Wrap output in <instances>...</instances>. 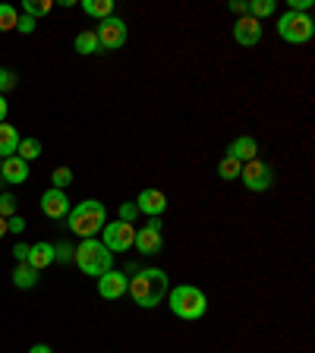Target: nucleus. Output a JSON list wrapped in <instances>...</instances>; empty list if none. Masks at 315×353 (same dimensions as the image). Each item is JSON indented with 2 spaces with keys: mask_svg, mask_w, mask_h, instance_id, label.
Here are the masks:
<instances>
[{
  "mask_svg": "<svg viewBox=\"0 0 315 353\" xmlns=\"http://www.w3.org/2000/svg\"><path fill=\"white\" fill-rule=\"evenodd\" d=\"M167 272H161V268H142V272H136V278H130V287H126V294L132 296V303L142 309H154L158 303L167 296Z\"/></svg>",
  "mask_w": 315,
  "mask_h": 353,
  "instance_id": "nucleus-1",
  "label": "nucleus"
},
{
  "mask_svg": "<svg viewBox=\"0 0 315 353\" xmlns=\"http://www.w3.org/2000/svg\"><path fill=\"white\" fill-rule=\"evenodd\" d=\"M234 41L240 48H252V44L262 41V22L252 19V16H243L234 22Z\"/></svg>",
  "mask_w": 315,
  "mask_h": 353,
  "instance_id": "nucleus-13",
  "label": "nucleus"
},
{
  "mask_svg": "<svg viewBox=\"0 0 315 353\" xmlns=\"http://www.w3.org/2000/svg\"><path fill=\"white\" fill-rule=\"evenodd\" d=\"M51 0H22V13L32 16V19H38V16H48L51 13Z\"/></svg>",
  "mask_w": 315,
  "mask_h": 353,
  "instance_id": "nucleus-23",
  "label": "nucleus"
},
{
  "mask_svg": "<svg viewBox=\"0 0 315 353\" xmlns=\"http://www.w3.org/2000/svg\"><path fill=\"white\" fill-rule=\"evenodd\" d=\"M73 252H76V246L60 243V246H54V262H73Z\"/></svg>",
  "mask_w": 315,
  "mask_h": 353,
  "instance_id": "nucleus-29",
  "label": "nucleus"
},
{
  "mask_svg": "<svg viewBox=\"0 0 315 353\" xmlns=\"http://www.w3.org/2000/svg\"><path fill=\"white\" fill-rule=\"evenodd\" d=\"M19 148V130L10 123H0V158H10Z\"/></svg>",
  "mask_w": 315,
  "mask_h": 353,
  "instance_id": "nucleus-17",
  "label": "nucleus"
},
{
  "mask_svg": "<svg viewBox=\"0 0 315 353\" xmlns=\"http://www.w3.org/2000/svg\"><path fill=\"white\" fill-rule=\"evenodd\" d=\"M13 284L19 287V290H32V287L38 284V272L32 268L29 262H16V268H13Z\"/></svg>",
  "mask_w": 315,
  "mask_h": 353,
  "instance_id": "nucleus-18",
  "label": "nucleus"
},
{
  "mask_svg": "<svg viewBox=\"0 0 315 353\" xmlns=\"http://www.w3.org/2000/svg\"><path fill=\"white\" fill-rule=\"evenodd\" d=\"M0 164H3V158H0Z\"/></svg>",
  "mask_w": 315,
  "mask_h": 353,
  "instance_id": "nucleus-38",
  "label": "nucleus"
},
{
  "mask_svg": "<svg viewBox=\"0 0 315 353\" xmlns=\"http://www.w3.org/2000/svg\"><path fill=\"white\" fill-rule=\"evenodd\" d=\"M16 85H19V79H16L13 70H7V66H0V95H7V92H13Z\"/></svg>",
  "mask_w": 315,
  "mask_h": 353,
  "instance_id": "nucleus-27",
  "label": "nucleus"
},
{
  "mask_svg": "<svg viewBox=\"0 0 315 353\" xmlns=\"http://www.w3.org/2000/svg\"><path fill=\"white\" fill-rule=\"evenodd\" d=\"M41 214L44 218H51V221L66 218V214H70V199H66V192L51 186V190L41 196Z\"/></svg>",
  "mask_w": 315,
  "mask_h": 353,
  "instance_id": "nucleus-11",
  "label": "nucleus"
},
{
  "mask_svg": "<svg viewBox=\"0 0 315 353\" xmlns=\"http://www.w3.org/2000/svg\"><path fill=\"white\" fill-rule=\"evenodd\" d=\"M13 256H16V262H26V259H29V243H16Z\"/></svg>",
  "mask_w": 315,
  "mask_h": 353,
  "instance_id": "nucleus-33",
  "label": "nucleus"
},
{
  "mask_svg": "<svg viewBox=\"0 0 315 353\" xmlns=\"http://www.w3.org/2000/svg\"><path fill=\"white\" fill-rule=\"evenodd\" d=\"M101 243L108 252H126L132 250L136 243V224H126V221H110L101 228Z\"/></svg>",
  "mask_w": 315,
  "mask_h": 353,
  "instance_id": "nucleus-6",
  "label": "nucleus"
},
{
  "mask_svg": "<svg viewBox=\"0 0 315 353\" xmlns=\"http://www.w3.org/2000/svg\"><path fill=\"white\" fill-rule=\"evenodd\" d=\"M136 218H139V208H136V202H123V205H120V218L117 221L136 224Z\"/></svg>",
  "mask_w": 315,
  "mask_h": 353,
  "instance_id": "nucleus-28",
  "label": "nucleus"
},
{
  "mask_svg": "<svg viewBox=\"0 0 315 353\" xmlns=\"http://www.w3.org/2000/svg\"><path fill=\"white\" fill-rule=\"evenodd\" d=\"M82 13L95 16V19H108V16H114V0H82Z\"/></svg>",
  "mask_w": 315,
  "mask_h": 353,
  "instance_id": "nucleus-20",
  "label": "nucleus"
},
{
  "mask_svg": "<svg viewBox=\"0 0 315 353\" xmlns=\"http://www.w3.org/2000/svg\"><path fill=\"white\" fill-rule=\"evenodd\" d=\"M0 180H7V183L19 186L29 180V161H22L19 154H10V158H3V164H0Z\"/></svg>",
  "mask_w": 315,
  "mask_h": 353,
  "instance_id": "nucleus-14",
  "label": "nucleus"
},
{
  "mask_svg": "<svg viewBox=\"0 0 315 353\" xmlns=\"http://www.w3.org/2000/svg\"><path fill=\"white\" fill-rule=\"evenodd\" d=\"M29 353H54V350H51V347H48V344H35Z\"/></svg>",
  "mask_w": 315,
  "mask_h": 353,
  "instance_id": "nucleus-36",
  "label": "nucleus"
},
{
  "mask_svg": "<svg viewBox=\"0 0 315 353\" xmlns=\"http://www.w3.org/2000/svg\"><path fill=\"white\" fill-rule=\"evenodd\" d=\"M13 214H16V199L10 192H3L0 196V218H13Z\"/></svg>",
  "mask_w": 315,
  "mask_h": 353,
  "instance_id": "nucleus-30",
  "label": "nucleus"
},
{
  "mask_svg": "<svg viewBox=\"0 0 315 353\" xmlns=\"http://www.w3.org/2000/svg\"><path fill=\"white\" fill-rule=\"evenodd\" d=\"M10 230H7V218H0V236H7Z\"/></svg>",
  "mask_w": 315,
  "mask_h": 353,
  "instance_id": "nucleus-37",
  "label": "nucleus"
},
{
  "mask_svg": "<svg viewBox=\"0 0 315 353\" xmlns=\"http://www.w3.org/2000/svg\"><path fill=\"white\" fill-rule=\"evenodd\" d=\"M136 208H139L142 214H148V218H161L164 212H167V196H164L161 190H142L139 196H136Z\"/></svg>",
  "mask_w": 315,
  "mask_h": 353,
  "instance_id": "nucleus-10",
  "label": "nucleus"
},
{
  "mask_svg": "<svg viewBox=\"0 0 315 353\" xmlns=\"http://www.w3.org/2000/svg\"><path fill=\"white\" fill-rule=\"evenodd\" d=\"M73 262L79 265L82 274H88V278H101L104 272L114 268V252H108L104 250V243L92 236V240H82L79 246H76Z\"/></svg>",
  "mask_w": 315,
  "mask_h": 353,
  "instance_id": "nucleus-3",
  "label": "nucleus"
},
{
  "mask_svg": "<svg viewBox=\"0 0 315 353\" xmlns=\"http://www.w3.org/2000/svg\"><path fill=\"white\" fill-rule=\"evenodd\" d=\"M170 312L176 319L196 322V319H202L208 312V296L196 284H180L170 290Z\"/></svg>",
  "mask_w": 315,
  "mask_h": 353,
  "instance_id": "nucleus-4",
  "label": "nucleus"
},
{
  "mask_svg": "<svg viewBox=\"0 0 315 353\" xmlns=\"http://www.w3.org/2000/svg\"><path fill=\"white\" fill-rule=\"evenodd\" d=\"M16 152H19L22 161H35L38 154H41V142L38 139H19V148H16Z\"/></svg>",
  "mask_w": 315,
  "mask_h": 353,
  "instance_id": "nucleus-25",
  "label": "nucleus"
},
{
  "mask_svg": "<svg viewBox=\"0 0 315 353\" xmlns=\"http://www.w3.org/2000/svg\"><path fill=\"white\" fill-rule=\"evenodd\" d=\"M7 230H10V234H22V230H26V218H22V214L7 218Z\"/></svg>",
  "mask_w": 315,
  "mask_h": 353,
  "instance_id": "nucleus-31",
  "label": "nucleus"
},
{
  "mask_svg": "<svg viewBox=\"0 0 315 353\" xmlns=\"http://www.w3.org/2000/svg\"><path fill=\"white\" fill-rule=\"evenodd\" d=\"M274 0H250V10H246V16H252V19H268V16H274Z\"/></svg>",
  "mask_w": 315,
  "mask_h": 353,
  "instance_id": "nucleus-22",
  "label": "nucleus"
},
{
  "mask_svg": "<svg viewBox=\"0 0 315 353\" xmlns=\"http://www.w3.org/2000/svg\"><path fill=\"white\" fill-rule=\"evenodd\" d=\"M126 287H130V278H126L123 272H114V268L98 278V294H101L104 300H120V296L126 294Z\"/></svg>",
  "mask_w": 315,
  "mask_h": 353,
  "instance_id": "nucleus-12",
  "label": "nucleus"
},
{
  "mask_svg": "<svg viewBox=\"0 0 315 353\" xmlns=\"http://www.w3.org/2000/svg\"><path fill=\"white\" fill-rule=\"evenodd\" d=\"M101 51V44H98V35L95 29H85L76 35V54H82V57H88V54H98Z\"/></svg>",
  "mask_w": 315,
  "mask_h": 353,
  "instance_id": "nucleus-19",
  "label": "nucleus"
},
{
  "mask_svg": "<svg viewBox=\"0 0 315 353\" xmlns=\"http://www.w3.org/2000/svg\"><path fill=\"white\" fill-rule=\"evenodd\" d=\"M16 29H19L22 35H32V32H35V19H32V16H19Z\"/></svg>",
  "mask_w": 315,
  "mask_h": 353,
  "instance_id": "nucleus-32",
  "label": "nucleus"
},
{
  "mask_svg": "<svg viewBox=\"0 0 315 353\" xmlns=\"http://www.w3.org/2000/svg\"><path fill=\"white\" fill-rule=\"evenodd\" d=\"M51 183H54V190H63V186H70V183H73V170H70V168H54Z\"/></svg>",
  "mask_w": 315,
  "mask_h": 353,
  "instance_id": "nucleus-26",
  "label": "nucleus"
},
{
  "mask_svg": "<svg viewBox=\"0 0 315 353\" xmlns=\"http://www.w3.org/2000/svg\"><path fill=\"white\" fill-rule=\"evenodd\" d=\"M278 35L284 38L287 44H306V41H312V35H315L312 16L287 10V13L278 19Z\"/></svg>",
  "mask_w": 315,
  "mask_h": 353,
  "instance_id": "nucleus-5",
  "label": "nucleus"
},
{
  "mask_svg": "<svg viewBox=\"0 0 315 353\" xmlns=\"http://www.w3.org/2000/svg\"><path fill=\"white\" fill-rule=\"evenodd\" d=\"M240 170H243V164L236 161V158H230V154H224L218 161V176L221 180H240Z\"/></svg>",
  "mask_w": 315,
  "mask_h": 353,
  "instance_id": "nucleus-21",
  "label": "nucleus"
},
{
  "mask_svg": "<svg viewBox=\"0 0 315 353\" xmlns=\"http://www.w3.org/2000/svg\"><path fill=\"white\" fill-rule=\"evenodd\" d=\"M240 180H243V186H246V190L265 192V190H272V183H274V170H272V164H268V161L252 158V161L243 164Z\"/></svg>",
  "mask_w": 315,
  "mask_h": 353,
  "instance_id": "nucleus-7",
  "label": "nucleus"
},
{
  "mask_svg": "<svg viewBox=\"0 0 315 353\" xmlns=\"http://www.w3.org/2000/svg\"><path fill=\"white\" fill-rule=\"evenodd\" d=\"M16 22H19V13L13 3H0V32H13Z\"/></svg>",
  "mask_w": 315,
  "mask_h": 353,
  "instance_id": "nucleus-24",
  "label": "nucleus"
},
{
  "mask_svg": "<svg viewBox=\"0 0 315 353\" xmlns=\"http://www.w3.org/2000/svg\"><path fill=\"white\" fill-rule=\"evenodd\" d=\"M230 10H234V13H243V16H246V10H250V0H234V3H230Z\"/></svg>",
  "mask_w": 315,
  "mask_h": 353,
  "instance_id": "nucleus-34",
  "label": "nucleus"
},
{
  "mask_svg": "<svg viewBox=\"0 0 315 353\" xmlns=\"http://www.w3.org/2000/svg\"><path fill=\"white\" fill-rule=\"evenodd\" d=\"M227 154L236 158L240 164H246V161H252V158H258V142L252 139V136H236V139L230 142Z\"/></svg>",
  "mask_w": 315,
  "mask_h": 353,
  "instance_id": "nucleus-15",
  "label": "nucleus"
},
{
  "mask_svg": "<svg viewBox=\"0 0 315 353\" xmlns=\"http://www.w3.org/2000/svg\"><path fill=\"white\" fill-rule=\"evenodd\" d=\"M70 230H73L76 236H82V240H92L95 234H101V228L108 224V208H104V202H98V199H85V202H79L76 208H70Z\"/></svg>",
  "mask_w": 315,
  "mask_h": 353,
  "instance_id": "nucleus-2",
  "label": "nucleus"
},
{
  "mask_svg": "<svg viewBox=\"0 0 315 353\" xmlns=\"http://www.w3.org/2000/svg\"><path fill=\"white\" fill-rule=\"evenodd\" d=\"M7 110H10V104H7V98L0 95V123H7Z\"/></svg>",
  "mask_w": 315,
  "mask_h": 353,
  "instance_id": "nucleus-35",
  "label": "nucleus"
},
{
  "mask_svg": "<svg viewBox=\"0 0 315 353\" xmlns=\"http://www.w3.org/2000/svg\"><path fill=\"white\" fill-rule=\"evenodd\" d=\"M142 256H158L164 250V234H161V221L152 218L145 228H136V243H132Z\"/></svg>",
  "mask_w": 315,
  "mask_h": 353,
  "instance_id": "nucleus-9",
  "label": "nucleus"
},
{
  "mask_svg": "<svg viewBox=\"0 0 315 353\" xmlns=\"http://www.w3.org/2000/svg\"><path fill=\"white\" fill-rule=\"evenodd\" d=\"M26 262H29L35 272L54 265V243H35V246H29V259H26Z\"/></svg>",
  "mask_w": 315,
  "mask_h": 353,
  "instance_id": "nucleus-16",
  "label": "nucleus"
},
{
  "mask_svg": "<svg viewBox=\"0 0 315 353\" xmlns=\"http://www.w3.org/2000/svg\"><path fill=\"white\" fill-rule=\"evenodd\" d=\"M95 35L104 51H120L126 44V38H130V32H126V22L120 19V16H108V19L98 22Z\"/></svg>",
  "mask_w": 315,
  "mask_h": 353,
  "instance_id": "nucleus-8",
  "label": "nucleus"
}]
</instances>
